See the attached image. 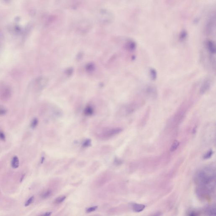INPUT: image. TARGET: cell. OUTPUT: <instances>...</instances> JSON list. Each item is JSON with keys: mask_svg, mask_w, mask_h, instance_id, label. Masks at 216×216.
<instances>
[{"mask_svg": "<svg viewBox=\"0 0 216 216\" xmlns=\"http://www.w3.org/2000/svg\"><path fill=\"white\" fill-rule=\"evenodd\" d=\"M215 171L212 167L200 170L195 176L196 193L203 199H207L215 193Z\"/></svg>", "mask_w": 216, "mask_h": 216, "instance_id": "6da1fadb", "label": "cell"}, {"mask_svg": "<svg viewBox=\"0 0 216 216\" xmlns=\"http://www.w3.org/2000/svg\"><path fill=\"white\" fill-rule=\"evenodd\" d=\"M121 131V129L120 128L107 129L101 134V137L104 139H109L119 134Z\"/></svg>", "mask_w": 216, "mask_h": 216, "instance_id": "7a4b0ae2", "label": "cell"}, {"mask_svg": "<svg viewBox=\"0 0 216 216\" xmlns=\"http://www.w3.org/2000/svg\"><path fill=\"white\" fill-rule=\"evenodd\" d=\"M205 47L210 55L215 56L216 54V45L214 41L211 39H207L204 43Z\"/></svg>", "mask_w": 216, "mask_h": 216, "instance_id": "3957f363", "label": "cell"}, {"mask_svg": "<svg viewBox=\"0 0 216 216\" xmlns=\"http://www.w3.org/2000/svg\"><path fill=\"white\" fill-rule=\"evenodd\" d=\"M215 28V15L210 16L206 26V31L208 34H212Z\"/></svg>", "mask_w": 216, "mask_h": 216, "instance_id": "277c9868", "label": "cell"}, {"mask_svg": "<svg viewBox=\"0 0 216 216\" xmlns=\"http://www.w3.org/2000/svg\"><path fill=\"white\" fill-rule=\"evenodd\" d=\"M211 86V81L209 78H206L204 80L200 88V93L203 94L209 90Z\"/></svg>", "mask_w": 216, "mask_h": 216, "instance_id": "5b68a950", "label": "cell"}, {"mask_svg": "<svg viewBox=\"0 0 216 216\" xmlns=\"http://www.w3.org/2000/svg\"><path fill=\"white\" fill-rule=\"evenodd\" d=\"M205 214L207 216H216V207L212 205L207 208L205 210Z\"/></svg>", "mask_w": 216, "mask_h": 216, "instance_id": "8992f818", "label": "cell"}, {"mask_svg": "<svg viewBox=\"0 0 216 216\" xmlns=\"http://www.w3.org/2000/svg\"><path fill=\"white\" fill-rule=\"evenodd\" d=\"M132 208L134 211L140 212L144 209L145 206L141 204H132Z\"/></svg>", "mask_w": 216, "mask_h": 216, "instance_id": "52a82bcc", "label": "cell"}, {"mask_svg": "<svg viewBox=\"0 0 216 216\" xmlns=\"http://www.w3.org/2000/svg\"><path fill=\"white\" fill-rule=\"evenodd\" d=\"M146 93L148 95H150L152 96H155L157 94V91L155 88L151 85H149L147 86L146 89Z\"/></svg>", "mask_w": 216, "mask_h": 216, "instance_id": "ba28073f", "label": "cell"}, {"mask_svg": "<svg viewBox=\"0 0 216 216\" xmlns=\"http://www.w3.org/2000/svg\"><path fill=\"white\" fill-rule=\"evenodd\" d=\"M149 74L150 79L153 81L156 80L157 78V74L156 70L153 68H151L149 69Z\"/></svg>", "mask_w": 216, "mask_h": 216, "instance_id": "9c48e42d", "label": "cell"}, {"mask_svg": "<svg viewBox=\"0 0 216 216\" xmlns=\"http://www.w3.org/2000/svg\"><path fill=\"white\" fill-rule=\"evenodd\" d=\"M11 165L14 169H16L19 167L20 165V161L17 156H14L13 157L11 161Z\"/></svg>", "mask_w": 216, "mask_h": 216, "instance_id": "30bf717a", "label": "cell"}, {"mask_svg": "<svg viewBox=\"0 0 216 216\" xmlns=\"http://www.w3.org/2000/svg\"><path fill=\"white\" fill-rule=\"evenodd\" d=\"M188 36V33L186 30L183 29L181 31L179 35V40L181 41H183L187 39Z\"/></svg>", "mask_w": 216, "mask_h": 216, "instance_id": "8fae6325", "label": "cell"}, {"mask_svg": "<svg viewBox=\"0 0 216 216\" xmlns=\"http://www.w3.org/2000/svg\"><path fill=\"white\" fill-rule=\"evenodd\" d=\"M127 47L130 51H134L137 47V44L134 41H130L127 43Z\"/></svg>", "mask_w": 216, "mask_h": 216, "instance_id": "7c38bea8", "label": "cell"}, {"mask_svg": "<svg viewBox=\"0 0 216 216\" xmlns=\"http://www.w3.org/2000/svg\"><path fill=\"white\" fill-rule=\"evenodd\" d=\"M52 193V192L51 190H47L43 192L41 194V197H42L43 198H46L51 195Z\"/></svg>", "mask_w": 216, "mask_h": 216, "instance_id": "4fadbf2b", "label": "cell"}, {"mask_svg": "<svg viewBox=\"0 0 216 216\" xmlns=\"http://www.w3.org/2000/svg\"><path fill=\"white\" fill-rule=\"evenodd\" d=\"M66 197L65 196H61L58 197L54 201V203L55 204H61L65 199Z\"/></svg>", "mask_w": 216, "mask_h": 216, "instance_id": "5bb4252c", "label": "cell"}, {"mask_svg": "<svg viewBox=\"0 0 216 216\" xmlns=\"http://www.w3.org/2000/svg\"><path fill=\"white\" fill-rule=\"evenodd\" d=\"M93 109L90 106L87 107L85 110V114L87 115H90L93 114Z\"/></svg>", "mask_w": 216, "mask_h": 216, "instance_id": "9a60e30c", "label": "cell"}, {"mask_svg": "<svg viewBox=\"0 0 216 216\" xmlns=\"http://www.w3.org/2000/svg\"><path fill=\"white\" fill-rule=\"evenodd\" d=\"M38 123V120L36 118H34L32 120V121L31 122V124H30V127L32 128H35V127H36V126L37 125Z\"/></svg>", "mask_w": 216, "mask_h": 216, "instance_id": "2e32d148", "label": "cell"}, {"mask_svg": "<svg viewBox=\"0 0 216 216\" xmlns=\"http://www.w3.org/2000/svg\"><path fill=\"white\" fill-rule=\"evenodd\" d=\"M179 142L178 141H175L174 143V144H173L172 146H171V151H174L175 150H176L178 147L179 146Z\"/></svg>", "mask_w": 216, "mask_h": 216, "instance_id": "e0dca14e", "label": "cell"}, {"mask_svg": "<svg viewBox=\"0 0 216 216\" xmlns=\"http://www.w3.org/2000/svg\"><path fill=\"white\" fill-rule=\"evenodd\" d=\"M34 196H32L31 197H30L28 199L27 201L26 202H25V206H28L29 205L31 204L32 203V202L34 201Z\"/></svg>", "mask_w": 216, "mask_h": 216, "instance_id": "ac0fdd59", "label": "cell"}, {"mask_svg": "<svg viewBox=\"0 0 216 216\" xmlns=\"http://www.w3.org/2000/svg\"><path fill=\"white\" fill-rule=\"evenodd\" d=\"M97 206L91 207L89 208H88V209H87L86 212L88 213L91 212H93V211H94L95 210H96V209H97Z\"/></svg>", "mask_w": 216, "mask_h": 216, "instance_id": "d6986e66", "label": "cell"}, {"mask_svg": "<svg viewBox=\"0 0 216 216\" xmlns=\"http://www.w3.org/2000/svg\"><path fill=\"white\" fill-rule=\"evenodd\" d=\"M0 140L2 141H5L6 140L5 134L2 131H0Z\"/></svg>", "mask_w": 216, "mask_h": 216, "instance_id": "ffe728a7", "label": "cell"}, {"mask_svg": "<svg viewBox=\"0 0 216 216\" xmlns=\"http://www.w3.org/2000/svg\"><path fill=\"white\" fill-rule=\"evenodd\" d=\"M7 110L4 108L0 107V116H3L6 114Z\"/></svg>", "mask_w": 216, "mask_h": 216, "instance_id": "44dd1931", "label": "cell"}, {"mask_svg": "<svg viewBox=\"0 0 216 216\" xmlns=\"http://www.w3.org/2000/svg\"><path fill=\"white\" fill-rule=\"evenodd\" d=\"M213 152L211 150L210 151H209L205 155V156H204V158L205 159H208L209 157H211V155H212Z\"/></svg>", "mask_w": 216, "mask_h": 216, "instance_id": "7402d4cb", "label": "cell"}, {"mask_svg": "<svg viewBox=\"0 0 216 216\" xmlns=\"http://www.w3.org/2000/svg\"><path fill=\"white\" fill-rule=\"evenodd\" d=\"M188 216H198V213L195 211H191L189 213Z\"/></svg>", "mask_w": 216, "mask_h": 216, "instance_id": "603a6c76", "label": "cell"}, {"mask_svg": "<svg viewBox=\"0 0 216 216\" xmlns=\"http://www.w3.org/2000/svg\"><path fill=\"white\" fill-rule=\"evenodd\" d=\"M51 212H47L45 213L44 214H43L40 216H50L51 215Z\"/></svg>", "mask_w": 216, "mask_h": 216, "instance_id": "cb8c5ba5", "label": "cell"}, {"mask_svg": "<svg viewBox=\"0 0 216 216\" xmlns=\"http://www.w3.org/2000/svg\"><path fill=\"white\" fill-rule=\"evenodd\" d=\"M161 213L157 212L155 214H153L151 216H161Z\"/></svg>", "mask_w": 216, "mask_h": 216, "instance_id": "d4e9b609", "label": "cell"}]
</instances>
